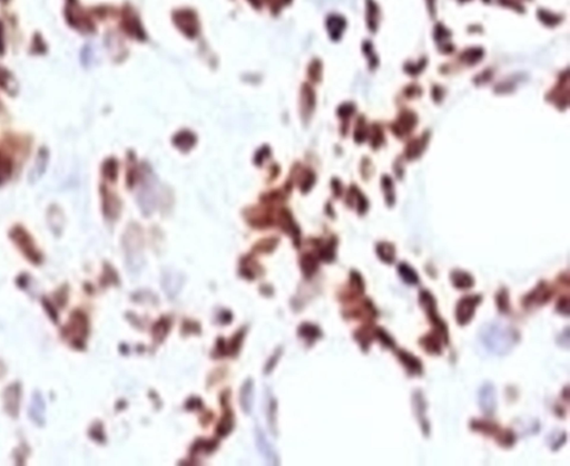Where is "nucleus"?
<instances>
[{
	"label": "nucleus",
	"mask_w": 570,
	"mask_h": 466,
	"mask_svg": "<svg viewBox=\"0 0 570 466\" xmlns=\"http://www.w3.org/2000/svg\"><path fill=\"white\" fill-rule=\"evenodd\" d=\"M396 357L399 359L400 363L403 365L404 369L408 372L409 376H421L424 372V365H422L421 360L414 356L413 354L403 351L396 352Z\"/></svg>",
	"instance_id": "7"
},
{
	"label": "nucleus",
	"mask_w": 570,
	"mask_h": 466,
	"mask_svg": "<svg viewBox=\"0 0 570 466\" xmlns=\"http://www.w3.org/2000/svg\"><path fill=\"white\" fill-rule=\"evenodd\" d=\"M495 441L505 447V449H510L516 443V434H514L511 429H499L498 433L495 434Z\"/></svg>",
	"instance_id": "14"
},
{
	"label": "nucleus",
	"mask_w": 570,
	"mask_h": 466,
	"mask_svg": "<svg viewBox=\"0 0 570 466\" xmlns=\"http://www.w3.org/2000/svg\"><path fill=\"white\" fill-rule=\"evenodd\" d=\"M376 338L380 341L382 347L387 349H394L395 348V341L392 337L387 333V330L383 328H376Z\"/></svg>",
	"instance_id": "16"
},
{
	"label": "nucleus",
	"mask_w": 570,
	"mask_h": 466,
	"mask_svg": "<svg viewBox=\"0 0 570 466\" xmlns=\"http://www.w3.org/2000/svg\"><path fill=\"white\" fill-rule=\"evenodd\" d=\"M551 296H553V292H551V289L547 286L546 282H540L532 290V292L527 294L524 298L523 302L527 308L531 306H542L549 301Z\"/></svg>",
	"instance_id": "5"
},
{
	"label": "nucleus",
	"mask_w": 570,
	"mask_h": 466,
	"mask_svg": "<svg viewBox=\"0 0 570 466\" xmlns=\"http://www.w3.org/2000/svg\"><path fill=\"white\" fill-rule=\"evenodd\" d=\"M377 254L380 260L387 265H391L395 260V248L389 242H380L377 245Z\"/></svg>",
	"instance_id": "12"
},
{
	"label": "nucleus",
	"mask_w": 570,
	"mask_h": 466,
	"mask_svg": "<svg viewBox=\"0 0 570 466\" xmlns=\"http://www.w3.org/2000/svg\"><path fill=\"white\" fill-rule=\"evenodd\" d=\"M244 389L242 392V404L245 403V406H243L244 409H246V412H249L250 408H251V401H252V398H250V396H252V385L251 383H247L246 385L244 386Z\"/></svg>",
	"instance_id": "21"
},
{
	"label": "nucleus",
	"mask_w": 570,
	"mask_h": 466,
	"mask_svg": "<svg viewBox=\"0 0 570 466\" xmlns=\"http://www.w3.org/2000/svg\"><path fill=\"white\" fill-rule=\"evenodd\" d=\"M425 149V143L421 139H414L407 146V156L409 158H415L420 155V153Z\"/></svg>",
	"instance_id": "18"
},
{
	"label": "nucleus",
	"mask_w": 570,
	"mask_h": 466,
	"mask_svg": "<svg viewBox=\"0 0 570 466\" xmlns=\"http://www.w3.org/2000/svg\"><path fill=\"white\" fill-rule=\"evenodd\" d=\"M382 187L383 190L385 192V198H387V202L389 205H392L394 202V195L392 193L393 191V183L390 180V177L388 176H384L383 180H382Z\"/></svg>",
	"instance_id": "19"
},
{
	"label": "nucleus",
	"mask_w": 570,
	"mask_h": 466,
	"mask_svg": "<svg viewBox=\"0 0 570 466\" xmlns=\"http://www.w3.org/2000/svg\"><path fill=\"white\" fill-rule=\"evenodd\" d=\"M559 337H560V338H562V341L559 342L558 345L563 347V348L568 349L569 348V328H566L565 330H563V333H561V335Z\"/></svg>",
	"instance_id": "23"
},
{
	"label": "nucleus",
	"mask_w": 570,
	"mask_h": 466,
	"mask_svg": "<svg viewBox=\"0 0 570 466\" xmlns=\"http://www.w3.org/2000/svg\"><path fill=\"white\" fill-rule=\"evenodd\" d=\"M556 310L558 311V314L568 317L569 316V299L567 296L559 299L558 304H557Z\"/></svg>",
	"instance_id": "22"
},
{
	"label": "nucleus",
	"mask_w": 570,
	"mask_h": 466,
	"mask_svg": "<svg viewBox=\"0 0 570 466\" xmlns=\"http://www.w3.org/2000/svg\"><path fill=\"white\" fill-rule=\"evenodd\" d=\"M495 301H497V307L501 314H509V310H510L509 296H508V291L506 289H501L497 293Z\"/></svg>",
	"instance_id": "17"
},
{
	"label": "nucleus",
	"mask_w": 570,
	"mask_h": 466,
	"mask_svg": "<svg viewBox=\"0 0 570 466\" xmlns=\"http://www.w3.org/2000/svg\"><path fill=\"white\" fill-rule=\"evenodd\" d=\"M354 338L360 343L362 352L367 353L372 341L376 338V328H373L371 324H364L363 327L355 331Z\"/></svg>",
	"instance_id": "9"
},
{
	"label": "nucleus",
	"mask_w": 570,
	"mask_h": 466,
	"mask_svg": "<svg viewBox=\"0 0 570 466\" xmlns=\"http://www.w3.org/2000/svg\"><path fill=\"white\" fill-rule=\"evenodd\" d=\"M480 340L490 353L498 356L509 354L520 339L518 331L501 323L488 322L480 328Z\"/></svg>",
	"instance_id": "1"
},
{
	"label": "nucleus",
	"mask_w": 570,
	"mask_h": 466,
	"mask_svg": "<svg viewBox=\"0 0 570 466\" xmlns=\"http://www.w3.org/2000/svg\"><path fill=\"white\" fill-rule=\"evenodd\" d=\"M479 400V406L482 409L483 414L487 416H492L497 409V391L491 383H485L479 390L478 395Z\"/></svg>",
	"instance_id": "4"
},
{
	"label": "nucleus",
	"mask_w": 570,
	"mask_h": 466,
	"mask_svg": "<svg viewBox=\"0 0 570 466\" xmlns=\"http://www.w3.org/2000/svg\"><path fill=\"white\" fill-rule=\"evenodd\" d=\"M470 427L473 431L481 433L483 435H487V436H490V435H491V436L492 435H495L500 429L498 424H495V423L491 421H486V420H473L470 423Z\"/></svg>",
	"instance_id": "10"
},
{
	"label": "nucleus",
	"mask_w": 570,
	"mask_h": 466,
	"mask_svg": "<svg viewBox=\"0 0 570 466\" xmlns=\"http://www.w3.org/2000/svg\"><path fill=\"white\" fill-rule=\"evenodd\" d=\"M419 304L421 308L425 310L426 315L428 316L429 320L432 323L434 329L438 330L439 333L442 335L444 340L449 345V331L447 323L440 318L437 310V300L433 297L431 292L427 290H422L419 294Z\"/></svg>",
	"instance_id": "2"
},
{
	"label": "nucleus",
	"mask_w": 570,
	"mask_h": 466,
	"mask_svg": "<svg viewBox=\"0 0 570 466\" xmlns=\"http://www.w3.org/2000/svg\"><path fill=\"white\" fill-rule=\"evenodd\" d=\"M398 272H399L400 277L406 284L410 286H415L419 284V275L415 272V270L410 267L407 263H401L398 266Z\"/></svg>",
	"instance_id": "13"
},
{
	"label": "nucleus",
	"mask_w": 570,
	"mask_h": 466,
	"mask_svg": "<svg viewBox=\"0 0 570 466\" xmlns=\"http://www.w3.org/2000/svg\"><path fill=\"white\" fill-rule=\"evenodd\" d=\"M451 281L457 289L461 290L470 289L471 287H474L475 284L473 275L465 271H461V270H455V271L451 272Z\"/></svg>",
	"instance_id": "11"
},
{
	"label": "nucleus",
	"mask_w": 570,
	"mask_h": 466,
	"mask_svg": "<svg viewBox=\"0 0 570 466\" xmlns=\"http://www.w3.org/2000/svg\"><path fill=\"white\" fill-rule=\"evenodd\" d=\"M421 347L424 348V351L430 355L440 356L442 354V343L448 345L444 338L442 337L438 330L433 329L430 334L426 335L425 337L419 340Z\"/></svg>",
	"instance_id": "6"
},
{
	"label": "nucleus",
	"mask_w": 570,
	"mask_h": 466,
	"mask_svg": "<svg viewBox=\"0 0 570 466\" xmlns=\"http://www.w3.org/2000/svg\"><path fill=\"white\" fill-rule=\"evenodd\" d=\"M481 301L480 294H469L459 300L456 308V319L459 326H465L473 320L476 308Z\"/></svg>",
	"instance_id": "3"
},
{
	"label": "nucleus",
	"mask_w": 570,
	"mask_h": 466,
	"mask_svg": "<svg viewBox=\"0 0 570 466\" xmlns=\"http://www.w3.org/2000/svg\"><path fill=\"white\" fill-rule=\"evenodd\" d=\"M412 404H413V409H414V413L418 417L419 421H420V424L422 427V431H424L425 436H429V432H430V426H429V423L426 418V409H427V404H426V400L424 395L421 394V391L416 390L414 391V394L412 396Z\"/></svg>",
	"instance_id": "8"
},
{
	"label": "nucleus",
	"mask_w": 570,
	"mask_h": 466,
	"mask_svg": "<svg viewBox=\"0 0 570 466\" xmlns=\"http://www.w3.org/2000/svg\"><path fill=\"white\" fill-rule=\"evenodd\" d=\"M257 444H259L260 449H262L263 454H264V455L268 458V461L271 462V463H275V462L273 461V458H272V457H273V454H272V451H271V447H269V446L267 445L266 439H265L264 436H263V435L260 434V433H257Z\"/></svg>",
	"instance_id": "20"
},
{
	"label": "nucleus",
	"mask_w": 570,
	"mask_h": 466,
	"mask_svg": "<svg viewBox=\"0 0 570 466\" xmlns=\"http://www.w3.org/2000/svg\"><path fill=\"white\" fill-rule=\"evenodd\" d=\"M415 124V119L413 116L410 115V113H408L407 115L402 116V118L399 120V122L396 123L394 125V132L398 135H407L408 132H411L412 128L414 127Z\"/></svg>",
	"instance_id": "15"
}]
</instances>
